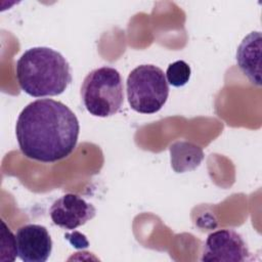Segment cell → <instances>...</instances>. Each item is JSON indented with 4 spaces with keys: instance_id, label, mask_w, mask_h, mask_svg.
<instances>
[{
    "instance_id": "11",
    "label": "cell",
    "mask_w": 262,
    "mask_h": 262,
    "mask_svg": "<svg viewBox=\"0 0 262 262\" xmlns=\"http://www.w3.org/2000/svg\"><path fill=\"white\" fill-rule=\"evenodd\" d=\"M2 254H8V261H13L17 256V248H16V239L15 235L11 232L9 227H7L6 223L2 220Z\"/></svg>"
},
{
    "instance_id": "1",
    "label": "cell",
    "mask_w": 262,
    "mask_h": 262,
    "mask_svg": "<svg viewBox=\"0 0 262 262\" xmlns=\"http://www.w3.org/2000/svg\"><path fill=\"white\" fill-rule=\"evenodd\" d=\"M80 124L74 112L61 101L36 99L18 115L15 136L21 154L31 160L54 163L76 148Z\"/></svg>"
},
{
    "instance_id": "7",
    "label": "cell",
    "mask_w": 262,
    "mask_h": 262,
    "mask_svg": "<svg viewBox=\"0 0 262 262\" xmlns=\"http://www.w3.org/2000/svg\"><path fill=\"white\" fill-rule=\"evenodd\" d=\"M17 256L25 262H45L52 251V239L47 228L40 224H26L16 233Z\"/></svg>"
},
{
    "instance_id": "5",
    "label": "cell",
    "mask_w": 262,
    "mask_h": 262,
    "mask_svg": "<svg viewBox=\"0 0 262 262\" xmlns=\"http://www.w3.org/2000/svg\"><path fill=\"white\" fill-rule=\"evenodd\" d=\"M251 259V253L239 233L233 229H220L210 233L204 244L201 261L244 262Z\"/></svg>"
},
{
    "instance_id": "8",
    "label": "cell",
    "mask_w": 262,
    "mask_h": 262,
    "mask_svg": "<svg viewBox=\"0 0 262 262\" xmlns=\"http://www.w3.org/2000/svg\"><path fill=\"white\" fill-rule=\"evenodd\" d=\"M261 33L251 32L247 35L236 50V63L249 81L256 85H261Z\"/></svg>"
},
{
    "instance_id": "9",
    "label": "cell",
    "mask_w": 262,
    "mask_h": 262,
    "mask_svg": "<svg viewBox=\"0 0 262 262\" xmlns=\"http://www.w3.org/2000/svg\"><path fill=\"white\" fill-rule=\"evenodd\" d=\"M169 150L171 166L177 173L192 171L204 160L203 148L193 142L176 141L170 145Z\"/></svg>"
},
{
    "instance_id": "3",
    "label": "cell",
    "mask_w": 262,
    "mask_h": 262,
    "mask_svg": "<svg viewBox=\"0 0 262 262\" xmlns=\"http://www.w3.org/2000/svg\"><path fill=\"white\" fill-rule=\"evenodd\" d=\"M81 98L87 112L94 117H111L124 102V86L120 73L112 67L92 70L83 80Z\"/></svg>"
},
{
    "instance_id": "2",
    "label": "cell",
    "mask_w": 262,
    "mask_h": 262,
    "mask_svg": "<svg viewBox=\"0 0 262 262\" xmlns=\"http://www.w3.org/2000/svg\"><path fill=\"white\" fill-rule=\"evenodd\" d=\"M15 74L20 89L33 97L59 95L72 82L68 60L50 47L26 50L16 61Z\"/></svg>"
},
{
    "instance_id": "6",
    "label": "cell",
    "mask_w": 262,
    "mask_h": 262,
    "mask_svg": "<svg viewBox=\"0 0 262 262\" xmlns=\"http://www.w3.org/2000/svg\"><path fill=\"white\" fill-rule=\"evenodd\" d=\"M96 210L92 204L75 193H66L57 199L49 209L53 224L73 230L94 218Z\"/></svg>"
},
{
    "instance_id": "10",
    "label": "cell",
    "mask_w": 262,
    "mask_h": 262,
    "mask_svg": "<svg viewBox=\"0 0 262 262\" xmlns=\"http://www.w3.org/2000/svg\"><path fill=\"white\" fill-rule=\"evenodd\" d=\"M191 70L184 60H176L170 63L166 71V79L168 84L174 87L184 86L190 78Z\"/></svg>"
},
{
    "instance_id": "4",
    "label": "cell",
    "mask_w": 262,
    "mask_h": 262,
    "mask_svg": "<svg viewBox=\"0 0 262 262\" xmlns=\"http://www.w3.org/2000/svg\"><path fill=\"white\" fill-rule=\"evenodd\" d=\"M126 93L132 110L140 114H155L168 99L169 84L159 67L140 64L128 75Z\"/></svg>"
}]
</instances>
